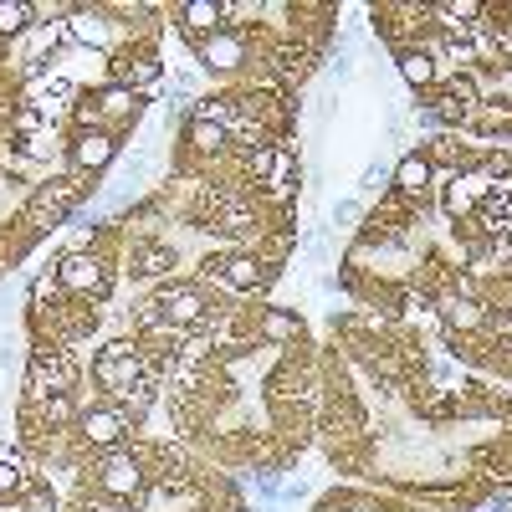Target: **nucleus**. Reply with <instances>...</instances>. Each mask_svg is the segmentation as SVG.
Returning <instances> with one entry per match:
<instances>
[{
	"label": "nucleus",
	"mask_w": 512,
	"mask_h": 512,
	"mask_svg": "<svg viewBox=\"0 0 512 512\" xmlns=\"http://www.w3.org/2000/svg\"><path fill=\"white\" fill-rule=\"evenodd\" d=\"M52 272H57L67 297H82V303H98V308L108 303L113 287H118V262L103 256V251H62L52 262Z\"/></svg>",
	"instance_id": "nucleus-1"
},
{
	"label": "nucleus",
	"mask_w": 512,
	"mask_h": 512,
	"mask_svg": "<svg viewBox=\"0 0 512 512\" xmlns=\"http://www.w3.org/2000/svg\"><path fill=\"white\" fill-rule=\"evenodd\" d=\"M108 82H118V88L128 93H139L144 103L164 93V52H159V41H139V36H128L123 47L108 57Z\"/></svg>",
	"instance_id": "nucleus-2"
},
{
	"label": "nucleus",
	"mask_w": 512,
	"mask_h": 512,
	"mask_svg": "<svg viewBox=\"0 0 512 512\" xmlns=\"http://www.w3.org/2000/svg\"><path fill=\"white\" fill-rule=\"evenodd\" d=\"M82 359L72 349H57V354H26V390H21V405H41L52 395H77L82 390Z\"/></svg>",
	"instance_id": "nucleus-3"
},
{
	"label": "nucleus",
	"mask_w": 512,
	"mask_h": 512,
	"mask_svg": "<svg viewBox=\"0 0 512 512\" xmlns=\"http://www.w3.org/2000/svg\"><path fill=\"white\" fill-rule=\"evenodd\" d=\"M134 431H139V425L128 420L113 400H93V405H82V415H77V425H72L77 446L88 451V456H103V451L128 446V441H134Z\"/></svg>",
	"instance_id": "nucleus-4"
},
{
	"label": "nucleus",
	"mask_w": 512,
	"mask_h": 512,
	"mask_svg": "<svg viewBox=\"0 0 512 512\" xmlns=\"http://www.w3.org/2000/svg\"><path fill=\"white\" fill-rule=\"evenodd\" d=\"M154 303L164 308V318L175 323L180 333L205 328V323H210V313L221 308L216 297H210V287H205V282H195V277H169V282H159V287H154Z\"/></svg>",
	"instance_id": "nucleus-5"
},
{
	"label": "nucleus",
	"mask_w": 512,
	"mask_h": 512,
	"mask_svg": "<svg viewBox=\"0 0 512 512\" xmlns=\"http://www.w3.org/2000/svg\"><path fill=\"white\" fill-rule=\"evenodd\" d=\"M62 26H67V47L98 52V57H113L123 41H128L123 26H118L113 11H108V0H103V6H93V0H77V11H72Z\"/></svg>",
	"instance_id": "nucleus-6"
},
{
	"label": "nucleus",
	"mask_w": 512,
	"mask_h": 512,
	"mask_svg": "<svg viewBox=\"0 0 512 512\" xmlns=\"http://www.w3.org/2000/svg\"><path fill=\"white\" fill-rule=\"evenodd\" d=\"M123 272L134 277V282H169L180 272V246L175 241H164V236H128L123 241Z\"/></svg>",
	"instance_id": "nucleus-7"
},
{
	"label": "nucleus",
	"mask_w": 512,
	"mask_h": 512,
	"mask_svg": "<svg viewBox=\"0 0 512 512\" xmlns=\"http://www.w3.org/2000/svg\"><path fill=\"white\" fill-rule=\"evenodd\" d=\"M251 62H256L251 36H241V31H216L195 47V67L210 72V77H246Z\"/></svg>",
	"instance_id": "nucleus-8"
},
{
	"label": "nucleus",
	"mask_w": 512,
	"mask_h": 512,
	"mask_svg": "<svg viewBox=\"0 0 512 512\" xmlns=\"http://www.w3.org/2000/svg\"><path fill=\"white\" fill-rule=\"evenodd\" d=\"M118 159H123V139L108 134V128H88V134L67 139V169H72V175L98 180V175H108Z\"/></svg>",
	"instance_id": "nucleus-9"
},
{
	"label": "nucleus",
	"mask_w": 512,
	"mask_h": 512,
	"mask_svg": "<svg viewBox=\"0 0 512 512\" xmlns=\"http://www.w3.org/2000/svg\"><path fill=\"white\" fill-rule=\"evenodd\" d=\"M251 333H256V344H262V349H292V344H303V338H308V323H303L297 308L262 303L251 313Z\"/></svg>",
	"instance_id": "nucleus-10"
},
{
	"label": "nucleus",
	"mask_w": 512,
	"mask_h": 512,
	"mask_svg": "<svg viewBox=\"0 0 512 512\" xmlns=\"http://www.w3.org/2000/svg\"><path fill=\"white\" fill-rule=\"evenodd\" d=\"M88 93H93V103H98V113H103V128H108V134H118V139H123L128 128L144 118V108H149L139 93L118 88V82H108V77L98 82V88H88Z\"/></svg>",
	"instance_id": "nucleus-11"
},
{
	"label": "nucleus",
	"mask_w": 512,
	"mask_h": 512,
	"mask_svg": "<svg viewBox=\"0 0 512 512\" xmlns=\"http://www.w3.org/2000/svg\"><path fill=\"white\" fill-rule=\"evenodd\" d=\"M390 190L405 195V200H415V205H431V195H436V169H431V159H425L420 149H405V154L395 159Z\"/></svg>",
	"instance_id": "nucleus-12"
},
{
	"label": "nucleus",
	"mask_w": 512,
	"mask_h": 512,
	"mask_svg": "<svg viewBox=\"0 0 512 512\" xmlns=\"http://www.w3.org/2000/svg\"><path fill=\"white\" fill-rule=\"evenodd\" d=\"M169 26H175L190 47H200L205 36L221 31V0H175V6H169Z\"/></svg>",
	"instance_id": "nucleus-13"
},
{
	"label": "nucleus",
	"mask_w": 512,
	"mask_h": 512,
	"mask_svg": "<svg viewBox=\"0 0 512 512\" xmlns=\"http://www.w3.org/2000/svg\"><path fill=\"white\" fill-rule=\"evenodd\" d=\"M436 313H441V328L461 333V338H477L492 323V303H477V297H451V292L436 297Z\"/></svg>",
	"instance_id": "nucleus-14"
},
{
	"label": "nucleus",
	"mask_w": 512,
	"mask_h": 512,
	"mask_svg": "<svg viewBox=\"0 0 512 512\" xmlns=\"http://www.w3.org/2000/svg\"><path fill=\"white\" fill-rule=\"evenodd\" d=\"M395 67H400V77H405V88H410L415 98H425V93H436V82H441V72H436V57L425 52V47H410V52H400V57H395Z\"/></svg>",
	"instance_id": "nucleus-15"
},
{
	"label": "nucleus",
	"mask_w": 512,
	"mask_h": 512,
	"mask_svg": "<svg viewBox=\"0 0 512 512\" xmlns=\"http://www.w3.org/2000/svg\"><path fill=\"white\" fill-rule=\"evenodd\" d=\"M57 303H67V292H62L57 272H52V267L36 272L31 287H26V313H47V308H57Z\"/></svg>",
	"instance_id": "nucleus-16"
},
{
	"label": "nucleus",
	"mask_w": 512,
	"mask_h": 512,
	"mask_svg": "<svg viewBox=\"0 0 512 512\" xmlns=\"http://www.w3.org/2000/svg\"><path fill=\"white\" fill-rule=\"evenodd\" d=\"M36 26V11H31V0H0V41H16Z\"/></svg>",
	"instance_id": "nucleus-17"
},
{
	"label": "nucleus",
	"mask_w": 512,
	"mask_h": 512,
	"mask_svg": "<svg viewBox=\"0 0 512 512\" xmlns=\"http://www.w3.org/2000/svg\"><path fill=\"white\" fill-rule=\"evenodd\" d=\"M256 26H262V0H221V31L251 36Z\"/></svg>",
	"instance_id": "nucleus-18"
},
{
	"label": "nucleus",
	"mask_w": 512,
	"mask_h": 512,
	"mask_svg": "<svg viewBox=\"0 0 512 512\" xmlns=\"http://www.w3.org/2000/svg\"><path fill=\"white\" fill-rule=\"evenodd\" d=\"M41 128H52V118L41 113V108H31V103H21L16 113H11V123H6V134L16 139V144H26V139H36Z\"/></svg>",
	"instance_id": "nucleus-19"
},
{
	"label": "nucleus",
	"mask_w": 512,
	"mask_h": 512,
	"mask_svg": "<svg viewBox=\"0 0 512 512\" xmlns=\"http://www.w3.org/2000/svg\"><path fill=\"white\" fill-rule=\"evenodd\" d=\"M21 507H26V512H62V497H57V487H52L47 477L31 472V482H26V492H21Z\"/></svg>",
	"instance_id": "nucleus-20"
},
{
	"label": "nucleus",
	"mask_w": 512,
	"mask_h": 512,
	"mask_svg": "<svg viewBox=\"0 0 512 512\" xmlns=\"http://www.w3.org/2000/svg\"><path fill=\"white\" fill-rule=\"evenodd\" d=\"M364 216H369V210H364V205H359L354 195H333V200H328V210H323L328 231H333V226H359Z\"/></svg>",
	"instance_id": "nucleus-21"
},
{
	"label": "nucleus",
	"mask_w": 512,
	"mask_h": 512,
	"mask_svg": "<svg viewBox=\"0 0 512 512\" xmlns=\"http://www.w3.org/2000/svg\"><path fill=\"white\" fill-rule=\"evenodd\" d=\"M390 175H395V164L369 159V164L359 169V195H384V190H390Z\"/></svg>",
	"instance_id": "nucleus-22"
},
{
	"label": "nucleus",
	"mask_w": 512,
	"mask_h": 512,
	"mask_svg": "<svg viewBox=\"0 0 512 512\" xmlns=\"http://www.w3.org/2000/svg\"><path fill=\"white\" fill-rule=\"evenodd\" d=\"M31 482V466H16V461H0V502L6 497H21Z\"/></svg>",
	"instance_id": "nucleus-23"
},
{
	"label": "nucleus",
	"mask_w": 512,
	"mask_h": 512,
	"mask_svg": "<svg viewBox=\"0 0 512 512\" xmlns=\"http://www.w3.org/2000/svg\"><path fill=\"white\" fill-rule=\"evenodd\" d=\"M487 333H492V344H497L502 354H512V308H492Z\"/></svg>",
	"instance_id": "nucleus-24"
},
{
	"label": "nucleus",
	"mask_w": 512,
	"mask_h": 512,
	"mask_svg": "<svg viewBox=\"0 0 512 512\" xmlns=\"http://www.w3.org/2000/svg\"><path fill=\"white\" fill-rule=\"evenodd\" d=\"M303 497H308V482H303V477H282L272 502H277V507H292V502H303Z\"/></svg>",
	"instance_id": "nucleus-25"
},
{
	"label": "nucleus",
	"mask_w": 512,
	"mask_h": 512,
	"mask_svg": "<svg viewBox=\"0 0 512 512\" xmlns=\"http://www.w3.org/2000/svg\"><path fill=\"white\" fill-rule=\"evenodd\" d=\"M0 461H16V466H26V451H21L16 441H6V436H0Z\"/></svg>",
	"instance_id": "nucleus-26"
},
{
	"label": "nucleus",
	"mask_w": 512,
	"mask_h": 512,
	"mask_svg": "<svg viewBox=\"0 0 512 512\" xmlns=\"http://www.w3.org/2000/svg\"><path fill=\"white\" fill-rule=\"evenodd\" d=\"M482 512H512V492H492V497L482 502Z\"/></svg>",
	"instance_id": "nucleus-27"
},
{
	"label": "nucleus",
	"mask_w": 512,
	"mask_h": 512,
	"mask_svg": "<svg viewBox=\"0 0 512 512\" xmlns=\"http://www.w3.org/2000/svg\"><path fill=\"white\" fill-rule=\"evenodd\" d=\"M231 512H246V502H241V507H231Z\"/></svg>",
	"instance_id": "nucleus-28"
}]
</instances>
